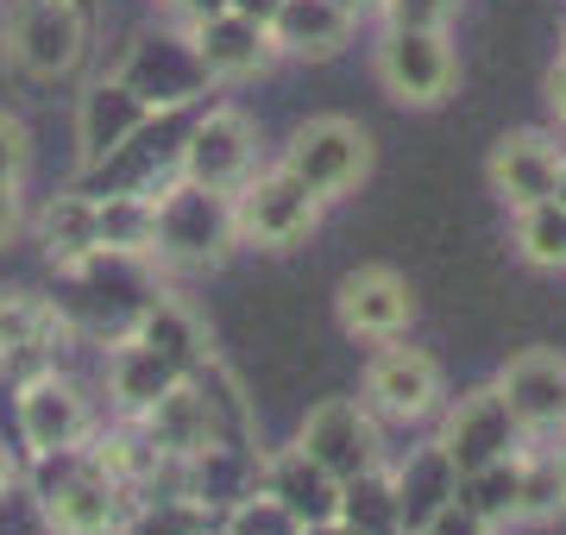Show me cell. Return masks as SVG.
<instances>
[{"instance_id":"1","label":"cell","mask_w":566,"mask_h":535,"mask_svg":"<svg viewBox=\"0 0 566 535\" xmlns=\"http://www.w3.org/2000/svg\"><path fill=\"white\" fill-rule=\"evenodd\" d=\"M25 492L39 497V516L51 535H114L133 511V497L107 479V466L82 448L63 453H39L32 473H25Z\"/></svg>"},{"instance_id":"2","label":"cell","mask_w":566,"mask_h":535,"mask_svg":"<svg viewBox=\"0 0 566 535\" xmlns=\"http://www.w3.org/2000/svg\"><path fill=\"white\" fill-rule=\"evenodd\" d=\"M88 39H95L88 0H7L0 44L25 83H70L88 57Z\"/></svg>"},{"instance_id":"3","label":"cell","mask_w":566,"mask_h":535,"mask_svg":"<svg viewBox=\"0 0 566 535\" xmlns=\"http://www.w3.org/2000/svg\"><path fill=\"white\" fill-rule=\"evenodd\" d=\"M227 208H233V240L252 252H296L322 227V196H308L296 177L283 165L271 170H252L233 196H227Z\"/></svg>"},{"instance_id":"4","label":"cell","mask_w":566,"mask_h":535,"mask_svg":"<svg viewBox=\"0 0 566 535\" xmlns=\"http://www.w3.org/2000/svg\"><path fill=\"white\" fill-rule=\"evenodd\" d=\"M277 165L308 189V196H322V202H340L353 189L371 177V133L359 120H346V114H315L303 120L290 139H283Z\"/></svg>"},{"instance_id":"5","label":"cell","mask_w":566,"mask_h":535,"mask_svg":"<svg viewBox=\"0 0 566 535\" xmlns=\"http://www.w3.org/2000/svg\"><path fill=\"white\" fill-rule=\"evenodd\" d=\"M233 246L240 240H233V208H227V196L182 183V177L170 189H158V252H151V265L214 271Z\"/></svg>"},{"instance_id":"6","label":"cell","mask_w":566,"mask_h":535,"mask_svg":"<svg viewBox=\"0 0 566 535\" xmlns=\"http://www.w3.org/2000/svg\"><path fill=\"white\" fill-rule=\"evenodd\" d=\"M371 63H378V88L397 107H441L460 88V51L441 25H385Z\"/></svg>"},{"instance_id":"7","label":"cell","mask_w":566,"mask_h":535,"mask_svg":"<svg viewBox=\"0 0 566 535\" xmlns=\"http://www.w3.org/2000/svg\"><path fill=\"white\" fill-rule=\"evenodd\" d=\"M365 410L390 422V429H422L434 422L447 403V378H441V359L422 347H403V334L397 340H378L371 353V366H365Z\"/></svg>"},{"instance_id":"8","label":"cell","mask_w":566,"mask_h":535,"mask_svg":"<svg viewBox=\"0 0 566 535\" xmlns=\"http://www.w3.org/2000/svg\"><path fill=\"white\" fill-rule=\"evenodd\" d=\"M252 170H259V126H252V114H240L233 102H214L208 114H196V126H189V139L177 151L182 183L233 196Z\"/></svg>"},{"instance_id":"9","label":"cell","mask_w":566,"mask_h":535,"mask_svg":"<svg viewBox=\"0 0 566 535\" xmlns=\"http://www.w3.org/2000/svg\"><path fill=\"white\" fill-rule=\"evenodd\" d=\"M296 448L327 466L334 479H359L371 466H385V422L365 410L359 397H322L296 429Z\"/></svg>"},{"instance_id":"10","label":"cell","mask_w":566,"mask_h":535,"mask_svg":"<svg viewBox=\"0 0 566 535\" xmlns=\"http://www.w3.org/2000/svg\"><path fill=\"white\" fill-rule=\"evenodd\" d=\"M13 429H20V441H25V460H39V453L82 448V441L95 434V410H88V397H82L76 378H63V371L51 366V371H39V378L13 385Z\"/></svg>"},{"instance_id":"11","label":"cell","mask_w":566,"mask_h":535,"mask_svg":"<svg viewBox=\"0 0 566 535\" xmlns=\"http://www.w3.org/2000/svg\"><path fill=\"white\" fill-rule=\"evenodd\" d=\"M441 453L453 460V473H479V466H491V460H510V453L523 448L528 434L516 429V416H510V403L497 397V385H472L465 397H453V403H441Z\"/></svg>"},{"instance_id":"12","label":"cell","mask_w":566,"mask_h":535,"mask_svg":"<svg viewBox=\"0 0 566 535\" xmlns=\"http://www.w3.org/2000/svg\"><path fill=\"white\" fill-rule=\"evenodd\" d=\"M158 126V107L145 102L139 88H126L120 76H102V83H88V95L76 102V165L82 177H95L107 158H120L126 145H139L145 133Z\"/></svg>"},{"instance_id":"13","label":"cell","mask_w":566,"mask_h":535,"mask_svg":"<svg viewBox=\"0 0 566 535\" xmlns=\"http://www.w3.org/2000/svg\"><path fill=\"white\" fill-rule=\"evenodd\" d=\"M334 315H340V334H346V340L378 347V340H397V334H409V322H416V290H409L403 271L359 265V271H346L340 290H334Z\"/></svg>"},{"instance_id":"14","label":"cell","mask_w":566,"mask_h":535,"mask_svg":"<svg viewBox=\"0 0 566 535\" xmlns=\"http://www.w3.org/2000/svg\"><path fill=\"white\" fill-rule=\"evenodd\" d=\"M497 397L510 403L516 429L523 434H560V416H566V353L554 347H523L510 353L504 371L491 378Z\"/></svg>"},{"instance_id":"15","label":"cell","mask_w":566,"mask_h":535,"mask_svg":"<svg viewBox=\"0 0 566 535\" xmlns=\"http://www.w3.org/2000/svg\"><path fill=\"white\" fill-rule=\"evenodd\" d=\"M57 340H63V315L44 296L0 290V378L7 385H25V378L57 366Z\"/></svg>"},{"instance_id":"16","label":"cell","mask_w":566,"mask_h":535,"mask_svg":"<svg viewBox=\"0 0 566 535\" xmlns=\"http://www.w3.org/2000/svg\"><path fill=\"white\" fill-rule=\"evenodd\" d=\"M554 170H560V145H554V133L516 126V133H504V139L491 145L485 177H491V196L516 214V208L554 196Z\"/></svg>"},{"instance_id":"17","label":"cell","mask_w":566,"mask_h":535,"mask_svg":"<svg viewBox=\"0 0 566 535\" xmlns=\"http://www.w3.org/2000/svg\"><path fill=\"white\" fill-rule=\"evenodd\" d=\"M189 44H196V63H202L208 83H252L264 76L277 51H271V32L240 13H214V20H196L189 25Z\"/></svg>"},{"instance_id":"18","label":"cell","mask_w":566,"mask_h":535,"mask_svg":"<svg viewBox=\"0 0 566 535\" xmlns=\"http://www.w3.org/2000/svg\"><path fill=\"white\" fill-rule=\"evenodd\" d=\"M264 32H271V51H277V57L327 63L353 44L359 20H353L346 7H334V0H277V13H271Z\"/></svg>"},{"instance_id":"19","label":"cell","mask_w":566,"mask_h":535,"mask_svg":"<svg viewBox=\"0 0 566 535\" xmlns=\"http://www.w3.org/2000/svg\"><path fill=\"white\" fill-rule=\"evenodd\" d=\"M259 492H271L296 523H322V516H340V479L315 466L296 441L290 448L259 453Z\"/></svg>"},{"instance_id":"20","label":"cell","mask_w":566,"mask_h":535,"mask_svg":"<svg viewBox=\"0 0 566 535\" xmlns=\"http://www.w3.org/2000/svg\"><path fill=\"white\" fill-rule=\"evenodd\" d=\"M95 246H102V259H120V265H151V252H158V189L95 196Z\"/></svg>"},{"instance_id":"21","label":"cell","mask_w":566,"mask_h":535,"mask_svg":"<svg viewBox=\"0 0 566 535\" xmlns=\"http://www.w3.org/2000/svg\"><path fill=\"white\" fill-rule=\"evenodd\" d=\"M390 473V497H397V529H422L428 516H441L460 492V473H453V460L441 453V441H428V448H409L403 466H385Z\"/></svg>"},{"instance_id":"22","label":"cell","mask_w":566,"mask_h":535,"mask_svg":"<svg viewBox=\"0 0 566 535\" xmlns=\"http://www.w3.org/2000/svg\"><path fill=\"white\" fill-rule=\"evenodd\" d=\"M39 246H44V265L57 271V277H76V271H88L95 259H102V246H95V196H88L82 183L44 202Z\"/></svg>"},{"instance_id":"23","label":"cell","mask_w":566,"mask_h":535,"mask_svg":"<svg viewBox=\"0 0 566 535\" xmlns=\"http://www.w3.org/2000/svg\"><path fill=\"white\" fill-rule=\"evenodd\" d=\"M170 385H182V371L170 366L158 347H145L139 334H114V340H107V397H114L120 416L151 410Z\"/></svg>"},{"instance_id":"24","label":"cell","mask_w":566,"mask_h":535,"mask_svg":"<svg viewBox=\"0 0 566 535\" xmlns=\"http://www.w3.org/2000/svg\"><path fill=\"white\" fill-rule=\"evenodd\" d=\"M145 429V441L164 453V460H196L202 448H214V422H208V403H202V391L182 378V385H170V391L151 403V410H139L133 416Z\"/></svg>"},{"instance_id":"25","label":"cell","mask_w":566,"mask_h":535,"mask_svg":"<svg viewBox=\"0 0 566 535\" xmlns=\"http://www.w3.org/2000/svg\"><path fill=\"white\" fill-rule=\"evenodd\" d=\"M560 511H566L560 453L523 441V453H516V523H554Z\"/></svg>"},{"instance_id":"26","label":"cell","mask_w":566,"mask_h":535,"mask_svg":"<svg viewBox=\"0 0 566 535\" xmlns=\"http://www.w3.org/2000/svg\"><path fill=\"white\" fill-rule=\"evenodd\" d=\"M510 221H516V259L528 271H566V208L554 196L516 208Z\"/></svg>"},{"instance_id":"27","label":"cell","mask_w":566,"mask_h":535,"mask_svg":"<svg viewBox=\"0 0 566 535\" xmlns=\"http://www.w3.org/2000/svg\"><path fill=\"white\" fill-rule=\"evenodd\" d=\"M523 453V448H516ZM516 453L510 460H491V466H479V473L460 479V504L472 516H485L491 529H504V523H516Z\"/></svg>"},{"instance_id":"28","label":"cell","mask_w":566,"mask_h":535,"mask_svg":"<svg viewBox=\"0 0 566 535\" xmlns=\"http://www.w3.org/2000/svg\"><path fill=\"white\" fill-rule=\"evenodd\" d=\"M340 516L353 523V529H365V535L397 529V497H390L385 466H371V473H359V479H340Z\"/></svg>"},{"instance_id":"29","label":"cell","mask_w":566,"mask_h":535,"mask_svg":"<svg viewBox=\"0 0 566 535\" xmlns=\"http://www.w3.org/2000/svg\"><path fill=\"white\" fill-rule=\"evenodd\" d=\"M296 529H303V523L283 511L271 492L252 485L245 497H233V504L221 511V529H214V535H296Z\"/></svg>"},{"instance_id":"30","label":"cell","mask_w":566,"mask_h":535,"mask_svg":"<svg viewBox=\"0 0 566 535\" xmlns=\"http://www.w3.org/2000/svg\"><path fill=\"white\" fill-rule=\"evenodd\" d=\"M25 170H32V133L20 114L0 107V183H25Z\"/></svg>"},{"instance_id":"31","label":"cell","mask_w":566,"mask_h":535,"mask_svg":"<svg viewBox=\"0 0 566 535\" xmlns=\"http://www.w3.org/2000/svg\"><path fill=\"white\" fill-rule=\"evenodd\" d=\"M378 13H385V25H441V32H453L460 0H378Z\"/></svg>"},{"instance_id":"32","label":"cell","mask_w":566,"mask_h":535,"mask_svg":"<svg viewBox=\"0 0 566 535\" xmlns=\"http://www.w3.org/2000/svg\"><path fill=\"white\" fill-rule=\"evenodd\" d=\"M416 535H497V529H491L485 516H472V511L460 504V497H453V504H447L441 516H428V523H422Z\"/></svg>"},{"instance_id":"33","label":"cell","mask_w":566,"mask_h":535,"mask_svg":"<svg viewBox=\"0 0 566 535\" xmlns=\"http://www.w3.org/2000/svg\"><path fill=\"white\" fill-rule=\"evenodd\" d=\"M25 227V202H20V183H0V246H13Z\"/></svg>"},{"instance_id":"34","label":"cell","mask_w":566,"mask_h":535,"mask_svg":"<svg viewBox=\"0 0 566 535\" xmlns=\"http://www.w3.org/2000/svg\"><path fill=\"white\" fill-rule=\"evenodd\" d=\"M170 13H177L182 25H196V20H214V13H227V0H164Z\"/></svg>"},{"instance_id":"35","label":"cell","mask_w":566,"mask_h":535,"mask_svg":"<svg viewBox=\"0 0 566 535\" xmlns=\"http://www.w3.org/2000/svg\"><path fill=\"white\" fill-rule=\"evenodd\" d=\"M547 107H554V120L566 126V57H554V70H547Z\"/></svg>"},{"instance_id":"36","label":"cell","mask_w":566,"mask_h":535,"mask_svg":"<svg viewBox=\"0 0 566 535\" xmlns=\"http://www.w3.org/2000/svg\"><path fill=\"white\" fill-rule=\"evenodd\" d=\"M227 13H240V20H252V25H271L277 0H227Z\"/></svg>"},{"instance_id":"37","label":"cell","mask_w":566,"mask_h":535,"mask_svg":"<svg viewBox=\"0 0 566 535\" xmlns=\"http://www.w3.org/2000/svg\"><path fill=\"white\" fill-rule=\"evenodd\" d=\"M25 479V466H20V453H7V441H0V492H13Z\"/></svg>"},{"instance_id":"38","label":"cell","mask_w":566,"mask_h":535,"mask_svg":"<svg viewBox=\"0 0 566 535\" xmlns=\"http://www.w3.org/2000/svg\"><path fill=\"white\" fill-rule=\"evenodd\" d=\"M296 535H365V529H353L346 516H322V523H303Z\"/></svg>"},{"instance_id":"39","label":"cell","mask_w":566,"mask_h":535,"mask_svg":"<svg viewBox=\"0 0 566 535\" xmlns=\"http://www.w3.org/2000/svg\"><path fill=\"white\" fill-rule=\"evenodd\" d=\"M334 7H346L353 20H365V13H378V0H334Z\"/></svg>"},{"instance_id":"40","label":"cell","mask_w":566,"mask_h":535,"mask_svg":"<svg viewBox=\"0 0 566 535\" xmlns=\"http://www.w3.org/2000/svg\"><path fill=\"white\" fill-rule=\"evenodd\" d=\"M554 202L566 208V151H560V170H554Z\"/></svg>"},{"instance_id":"41","label":"cell","mask_w":566,"mask_h":535,"mask_svg":"<svg viewBox=\"0 0 566 535\" xmlns=\"http://www.w3.org/2000/svg\"><path fill=\"white\" fill-rule=\"evenodd\" d=\"M560 57H566V25H560Z\"/></svg>"},{"instance_id":"42","label":"cell","mask_w":566,"mask_h":535,"mask_svg":"<svg viewBox=\"0 0 566 535\" xmlns=\"http://www.w3.org/2000/svg\"><path fill=\"white\" fill-rule=\"evenodd\" d=\"M560 479H566V448H560Z\"/></svg>"},{"instance_id":"43","label":"cell","mask_w":566,"mask_h":535,"mask_svg":"<svg viewBox=\"0 0 566 535\" xmlns=\"http://www.w3.org/2000/svg\"><path fill=\"white\" fill-rule=\"evenodd\" d=\"M385 535H409V529H385Z\"/></svg>"},{"instance_id":"44","label":"cell","mask_w":566,"mask_h":535,"mask_svg":"<svg viewBox=\"0 0 566 535\" xmlns=\"http://www.w3.org/2000/svg\"><path fill=\"white\" fill-rule=\"evenodd\" d=\"M560 434H566V416H560Z\"/></svg>"}]
</instances>
